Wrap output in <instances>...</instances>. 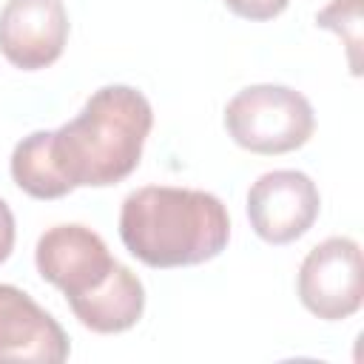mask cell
Instances as JSON below:
<instances>
[{
    "mask_svg": "<svg viewBox=\"0 0 364 364\" xmlns=\"http://www.w3.org/2000/svg\"><path fill=\"white\" fill-rule=\"evenodd\" d=\"M119 239L154 270L193 267L228 247L230 219L222 199L208 191L145 185L122 199Z\"/></svg>",
    "mask_w": 364,
    "mask_h": 364,
    "instance_id": "6da1fadb",
    "label": "cell"
},
{
    "mask_svg": "<svg viewBox=\"0 0 364 364\" xmlns=\"http://www.w3.org/2000/svg\"><path fill=\"white\" fill-rule=\"evenodd\" d=\"M151 128L154 111L142 91L105 85L51 131V156L71 188H108L136 171Z\"/></svg>",
    "mask_w": 364,
    "mask_h": 364,
    "instance_id": "7a4b0ae2",
    "label": "cell"
},
{
    "mask_svg": "<svg viewBox=\"0 0 364 364\" xmlns=\"http://www.w3.org/2000/svg\"><path fill=\"white\" fill-rule=\"evenodd\" d=\"M230 139L250 154H287L301 148L316 131V114L304 94L287 85H247L225 105Z\"/></svg>",
    "mask_w": 364,
    "mask_h": 364,
    "instance_id": "3957f363",
    "label": "cell"
},
{
    "mask_svg": "<svg viewBox=\"0 0 364 364\" xmlns=\"http://www.w3.org/2000/svg\"><path fill=\"white\" fill-rule=\"evenodd\" d=\"M296 290L301 304L324 321H341L358 313L364 301L358 242L347 236H330L316 245L299 267Z\"/></svg>",
    "mask_w": 364,
    "mask_h": 364,
    "instance_id": "277c9868",
    "label": "cell"
},
{
    "mask_svg": "<svg viewBox=\"0 0 364 364\" xmlns=\"http://www.w3.org/2000/svg\"><path fill=\"white\" fill-rule=\"evenodd\" d=\"M34 264L43 282L63 290L65 301H74L105 284L119 262L91 228L54 225L37 239Z\"/></svg>",
    "mask_w": 364,
    "mask_h": 364,
    "instance_id": "5b68a950",
    "label": "cell"
},
{
    "mask_svg": "<svg viewBox=\"0 0 364 364\" xmlns=\"http://www.w3.org/2000/svg\"><path fill=\"white\" fill-rule=\"evenodd\" d=\"M321 196L316 182L301 171L262 173L247 191V219L259 239L287 245L301 239L318 219Z\"/></svg>",
    "mask_w": 364,
    "mask_h": 364,
    "instance_id": "8992f818",
    "label": "cell"
},
{
    "mask_svg": "<svg viewBox=\"0 0 364 364\" xmlns=\"http://www.w3.org/2000/svg\"><path fill=\"white\" fill-rule=\"evenodd\" d=\"M68 43V14L63 0H9L0 11V51L23 71H37L60 60Z\"/></svg>",
    "mask_w": 364,
    "mask_h": 364,
    "instance_id": "52a82bcc",
    "label": "cell"
},
{
    "mask_svg": "<svg viewBox=\"0 0 364 364\" xmlns=\"http://www.w3.org/2000/svg\"><path fill=\"white\" fill-rule=\"evenodd\" d=\"M68 358V336L26 290L0 284V361L60 364Z\"/></svg>",
    "mask_w": 364,
    "mask_h": 364,
    "instance_id": "ba28073f",
    "label": "cell"
},
{
    "mask_svg": "<svg viewBox=\"0 0 364 364\" xmlns=\"http://www.w3.org/2000/svg\"><path fill=\"white\" fill-rule=\"evenodd\" d=\"M74 318L91 333H125L131 330L145 310V287L125 264H117L105 284L91 290L82 299L68 301Z\"/></svg>",
    "mask_w": 364,
    "mask_h": 364,
    "instance_id": "9c48e42d",
    "label": "cell"
},
{
    "mask_svg": "<svg viewBox=\"0 0 364 364\" xmlns=\"http://www.w3.org/2000/svg\"><path fill=\"white\" fill-rule=\"evenodd\" d=\"M11 179L31 199H63L74 188L63 179L51 156V131H34L23 136L11 151Z\"/></svg>",
    "mask_w": 364,
    "mask_h": 364,
    "instance_id": "30bf717a",
    "label": "cell"
},
{
    "mask_svg": "<svg viewBox=\"0 0 364 364\" xmlns=\"http://www.w3.org/2000/svg\"><path fill=\"white\" fill-rule=\"evenodd\" d=\"M316 26L336 31L344 46H347V60L353 74L361 71V0H330L318 14H316Z\"/></svg>",
    "mask_w": 364,
    "mask_h": 364,
    "instance_id": "8fae6325",
    "label": "cell"
},
{
    "mask_svg": "<svg viewBox=\"0 0 364 364\" xmlns=\"http://www.w3.org/2000/svg\"><path fill=\"white\" fill-rule=\"evenodd\" d=\"M222 3H225L236 17L262 23V20L279 17V14L287 9L290 0H222Z\"/></svg>",
    "mask_w": 364,
    "mask_h": 364,
    "instance_id": "7c38bea8",
    "label": "cell"
},
{
    "mask_svg": "<svg viewBox=\"0 0 364 364\" xmlns=\"http://www.w3.org/2000/svg\"><path fill=\"white\" fill-rule=\"evenodd\" d=\"M11 250H14V213L0 199V264L11 256Z\"/></svg>",
    "mask_w": 364,
    "mask_h": 364,
    "instance_id": "4fadbf2b",
    "label": "cell"
}]
</instances>
